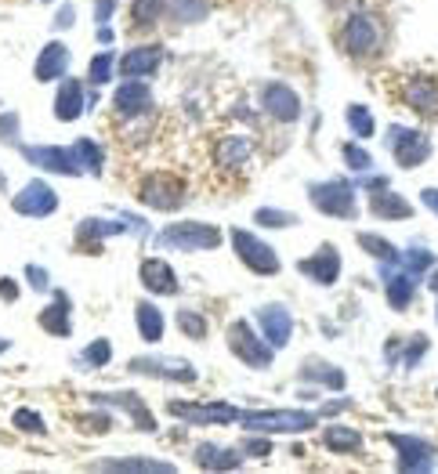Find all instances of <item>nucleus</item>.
I'll use <instances>...</instances> for the list:
<instances>
[{"label": "nucleus", "mask_w": 438, "mask_h": 474, "mask_svg": "<svg viewBox=\"0 0 438 474\" xmlns=\"http://www.w3.org/2000/svg\"><path fill=\"white\" fill-rule=\"evenodd\" d=\"M308 200L319 214L330 218H344L356 221L359 218V200H356V185H348L344 177H330V181H312L308 185Z\"/></svg>", "instance_id": "f257e3e1"}, {"label": "nucleus", "mask_w": 438, "mask_h": 474, "mask_svg": "<svg viewBox=\"0 0 438 474\" xmlns=\"http://www.w3.org/2000/svg\"><path fill=\"white\" fill-rule=\"evenodd\" d=\"M239 424L257 435H297L312 431L319 424V413H301V409H239Z\"/></svg>", "instance_id": "f03ea898"}, {"label": "nucleus", "mask_w": 438, "mask_h": 474, "mask_svg": "<svg viewBox=\"0 0 438 474\" xmlns=\"http://www.w3.org/2000/svg\"><path fill=\"white\" fill-rule=\"evenodd\" d=\"M189 200V188L178 174H167V170H156V174H145L138 181V203L149 207V211H178L182 203Z\"/></svg>", "instance_id": "7ed1b4c3"}, {"label": "nucleus", "mask_w": 438, "mask_h": 474, "mask_svg": "<svg viewBox=\"0 0 438 474\" xmlns=\"http://www.w3.org/2000/svg\"><path fill=\"white\" fill-rule=\"evenodd\" d=\"M225 340H228V351H232L243 366H250V369H269V366H272V358H276V348H272L265 337H257V333H253V326H250L246 319L228 323Z\"/></svg>", "instance_id": "20e7f679"}, {"label": "nucleus", "mask_w": 438, "mask_h": 474, "mask_svg": "<svg viewBox=\"0 0 438 474\" xmlns=\"http://www.w3.org/2000/svg\"><path fill=\"white\" fill-rule=\"evenodd\" d=\"M381 44H384V30H381V19L366 15V12H356L348 15V22L340 26V47L356 58H374L381 55Z\"/></svg>", "instance_id": "39448f33"}, {"label": "nucleus", "mask_w": 438, "mask_h": 474, "mask_svg": "<svg viewBox=\"0 0 438 474\" xmlns=\"http://www.w3.org/2000/svg\"><path fill=\"white\" fill-rule=\"evenodd\" d=\"M221 243V232L214 225L203 221H174L156 236V246H174L185 254H200V250H214Z\"/></svg>", "instance_id": "423d86ee"}, {"label": "nucleus", "mask_w": 438, "mask_h": 474, "mask_svg": "<svg viewBox=\"0 0 438 474\" xmlns=\"http://www.w3.org/2000/svg\"><path fill=\"white\" fill-rule=\"evenodd\" d=\"M228 239H232V246H236V257L253 271V275H276L283 264H279V257H276V250L261 239V236H253V232H246V228H232L228 232Z\"/></svg>", "instance_id": "0eeeda50"}, {"label": "nucleus", "mask_w": 438, "mask_h": 474, "mask_svg": "<svg viewBox=\"0 0 438 474\" xmlns=\"http://www.w3.org/2000/svg\"><path fill=\"white\" fill-rule=\"evenodd\" d=\"M388 149H391V159L406 170L420 167L431 159V138L417 127H402V124H391L388 127Z\"/></svg>", "instance_id": "6e6552de"}, {"label": "nucleus", "mask_w": 438, "mask_h": 474, "mask_svg": "<svg viewBox=\"0 0 438 474\" xmlns=\"http://www.w3.org/2000/svg\"><path fill=\"white\" fill-rule=\"evenodd\" d=\"M131 373H145V376H159L170 384H196V366L185 358H170V355H138L127 362Z\"/></svg>", "instance_id": "1a4fd4ad"}, {"label": "nucleus", "mask_w": 438, "mask_h": 474, "mask_svg": "<svg viewBox=\"0 0 438 474\" xmlns=\"http://www.w3.org/2000/svg\"><path fill=\"white\" fill-rule=\"evenodd\" d=\"M12 211L22 218H51L58 211V193L44 177H33L12 196Z\"/></svg>", "instance_id": "9d476101"}, {"label": "nucleus", "mask_w": 438, "mask_h": 474, "mask_svg": "<svg viewBox=\"0 0 438 474\" xmlns=\"http://www.w3.org/2000/svg\"><path fill=\"white\" fill-rule=\"evenodd\" d=\"M399 99L409 113H420V116H438V76H406L402 87H399Z\"/></svg>", "instance_id": "9b49d317"}, {"label": "nucleus", "mask_w": 438, "mask_h": 474, "mask_svg": "<svg viewBox=\"0 0 438 474\" xmlns=\"http://www.w3.org/2000/svg\"><path fill=\"white\" fill-rule=\"evenodd\" d=\"M261 109L279 124H294V120H301V94L290 83L272 80V83L261 87Z\"/></svg>", "instance_id": "f8f14e48"}, {"label": "nucleus", "mask_w": 438, "mask_h": 474, "mask_svg": "<svg viewBox=\"0 0 438 474\" xmlns=\"http://www.w3.org/2000/svg\"><path fill=\"white\" fill-rule=\"evenodd\" d=\"M19 149H22L26 163H33V167H40V170H51V174H62V177L83 174L69 145H19Z\"/></svg>", "instance_id": "ddd939ff"}, {"label": "nucleus", "mask_w": 438, "mask_h": 474, "mask_svg": "<svg viewBox=\"0 0 438 474\" xmlns=\"http://www.w3.org/2000/svg\"><path fill=\"white\" fill-rule=\"evenodd\" d=\"M127 228H134V232H142V236H145V221H138V218H124V221L83 218V221L76 225V246L95 250V246H102L109 236H120V232H127Z\"/></svg>", "instance_id": "4468645a"}, {"label": "nucleus", "mask_w": 438, "mask_h": 474, "mask_svg": "<svg viewBox=\"0 0 438 474\" xmlns=\"http://www.w3.org/2000/svg\"><path fill=\"white\" fill-rule=\"evenodd\" d=\"M388 445L399 452V470H431L434 467V445L417 435H384Z\"/></svg>", "instance_id": "2eb2a0df"}, {"label": "nucleus", "mask_w": 438, "mask_h": 474, "mask_svg": "<svg viewBox=\"0 0 438 474\" xmlns=\"http://www.w3.org/2000/svg\"><path fill=\"white\" fill-rule=\"evenodd\" d=\"M167 413L182 417L189 424H200V427L203 424H236L239 420V409L228 406V402H203V406H196V402H170Z\"/></svg>", "instance_id": "dca6fc26"}, {"label": "nucleus", "mask_w": 438, "mask_h": 474, "mask_svg": "<svg viewBox=\"0 0 438 474\" xmlns=\"http://www.w3.org/2000/svg\"><path fill=\"white\" fill-rule=\"evenodd\" d=\"M152 109V87L145 80H124L113 94V113L124 120H138Z\"/></svg>", "instance_id": "f3484780"}, {"label": "nucleus", "mask_w": 438, "mask_h": 474, "mask_svg": "<svg viewBox=\"0 0 438 474\" xmlns=\"http://www.w3.org/2000/svg\"><path fill=\"white\" fill-rule=\"evenodd\" d=\"M257 323H261V337H265L276 351L290 344L294 337V315L287 305H265V308H257Z\"/></svg>", "instance_id": "a211bd4d"}, {"label": "nucleus", "mask_w": 438, "mask_h": 474, "mask_svg": "<svg viewBox=\"0 0 438 474\" xmlns=\"http://www.w3.org/2000/svg\"><path fill=\"white\" fill-rule=\"evenodd\" d=\"M297 271L308 275L312 282H319V287H333L337 275H340V250L333 243H326V246L315 250V257L297 261Z\"/></svg>", "instance_id": "6ab92c4d"}, {"label": "nucleus", "mask_w": 438, "mask_h": 474, "mask_svg": "<svg viewBox=\"0 0 438 474\" xmlns=\"http://www.w3.org/2000/svg\"><path fill=\"white\" fill-rule=\"evenodd\" d=\"M159 65H163V47L159 44H142V47H131L124 58H116V69H120L124 80H145Z\"/></svg>", "instance_id": "aec40b11"}, {"label": "nucleus", "mask_w": 438, "mask_h": 474, "mask_svg": "<svg viewBox=\"0 0 438 474\" xmlns=\"http://www.w3.org/2000/svg\"><path fill=\"white\" fill-rule=\"evenodd\" d=\"M138 279H142V287L156 297H174L178 294V275H174V268L163 261V257H145L138 264Z\"/></svg>", "instance_id": "412c9836"}, {"label": "nucleus", "mask_w": 438, "mask_h": 474, "mask_svg": "<svg viewBox=\"0 0 438 474\" xmlns=\"http://www.w3.org/2000/svg\"><path fill=\"white\" fill-rule=\"evenodd\" d=\"M65 69H69V47H65L62 40L44 44V47H40V55H37V62H33V76H37V83L62 80V76H65Z\"/></svg>", "instance_id": "4be33fe9"}, {"label": "nucleus", "mask_w": 438, "mask_h": 474, "mask_svg": "<svg viewBox=\"0 0 438 474\" xmlns=\"http://www.w3.org/2000/svg\"><path fill=\"white\" fill-rule=\"evenodd\" d=\"M87 109V102H83V83L80 80H65L62 76V83H58V94H55V120L58 124H73V120H80V113Z\"/></svg>", "instance_id": "5701e85b"}, {"label": "nucleus", "mask_w": 438, "mask_h": 474, "mask_svg": "<svg viewBox=\"0 0 438 474\" xmlns=\"http://www.w3.org/2000/svg\"><path fill=\"white\" fill-rule=\"evenodd\" d=\"M69 312H73L69 294H65V290H55V301L40 312L37 323H40V330L51 333V337H69V333H73V315H69Z\"/></svg>", "instance_id": "b1692460"}, {"label": "nucleus", "mask_w": 438, "mask_h": 474, "mask_svg": "<svg viewBox=\"0 0 438 474\" xmlns=\"http://www.w3.org/2000/svg\"><path fill=\"white\" fill-rule=\"evenodd\" d=\"M370 214L377 221H406L413 218V203L391 193V188H381V193H370Z\"/></svg>", "instance_id": "393cba45"}, {"label": "nucleus", "mask_w": 438, "mask_h": 474, "mask_svg": "<svg viewBox=\"0 0 438 474\" xmlns=\"http://www.w3.org/2000/svg\"><path fill=\"white\" fill-rule=\"evenodd\" d=\"M91 399H95V406H120V409H127V413L134 417L138 431H156V420H152L149 406L142 402V395H134V392H120V395H91Z\"/></svg>", "instance_id": "a878e982"}, {"label": "nucleus", "mask_w": 438, "mask_h": 474, "mask_svg": "<svg viewBox=\"0 0 438 474\" xmlns=\"http://www.w3.org/2000/svg\"><path fill=\"white\" fill-rule=\"evenodd\" d=\"M250 152H253V142L246 134H225L214 145V163L225 167V170H236V167H243L250 159Z\"/></svg>", "instance_id": "bb28decb"}, {"label": "nucleus", "mask_w": 438, "mask_h": 474, "mask_svg": "<svg viewBox=\"0 0 438 474\" xmlns=\"http://www.w3.org/2000/svg\"><path fill=\"white\" fill-rule=\"evenodd\" d=\"M196 463L207 467V470H236L243 463V452L239 449H225V445H214V442H200L196 445Z\"/></svg>", "instance_id": "cd10ccee"}, {"label": "nucleus", "mask_w": 438, "mask_h": 474, "mask_svg": "<svg viewBox=\"0 0 438 474\" xmlns=\"http://www.w3.org/2000/svg\"><path fill=\"white\" fill-rule=\"evenodd\" d=\"M134 323H138V337H142L145 344H159V340H163L167 323H163V312H159L152 301H138V305H134Z\"/></svg>", "instance_id": "c85d7f7f"}, {"label": "nucleus", "mask_w": 438, "mask_h": 474, "mask_svg": "<svg viewBox=\"0 0 438 474\" xmlns=\"http://www.w3.org/2000/svg\"><path fill=\"white\" fill-rule=\"evenodd\" d=\"M417 282H420V279H413L409 271H399V275L384 279V294H388V305H391L395 312H406V308H409V301L417 297Z\"/></svg>", "instance_id": "c756f323"}, {"label": "nucleus", "mask_w": 438, "mask_h": 474, "mask_svg": "<svg viewBox=\"0 0 438 474\" xmlns=\"http://www.w3.org/2000/svg\"><path fill=\"white\" fill-rule=\"evenodd\" d=\"M322 445L330 452H359L363 449V435L356 427H344V424H330L322 427Z\"/></svg>", "instance_id": "7c9ffc66"}, {"label": "nucleus", "mask_w": 438, "mask_h": 474, "mask_svg": "<svg viewBox=\"0 0 438 474\" xmlns=\"http://www.w3.org/2000/svg\"><path fill=\"white\" fill-rule=\"evenodd\" d=\"M69 149H73L80 170H87V174H102V167H106V152H102V145H99L95 138H76Z\"/></svg>", "instance_id": "2f4dec72"}, {"label": "nucleus", "mask_w": 438, "mask_h": 474, "mask_svg": "<svg viewBox=\"0 0 438 474\" xmlns=\"http://www.w3.org/2000/svg\"><path fill=\"white\" fill-rule=\"evenodd\" d=\"M301 376H308V381H315V384H322V388H333V392H340V388L348 384V376H344L337 366L319 362V358H308L305 369H301Z\"/></svg>", "instance_id": "473e14b6"}, {"label": "nucleus", "mask_w": 438, "mask_h": 474, "mask_svg": "<svg viewBox=\"0 0 438 474\" xmlns=\"http://www.w3.org/2000/svg\"><path fill=\"white\" fill-rule=\"evenodd\" d=\"M167 15L174 22H203L210 15V0H167Z\"/></svg>", "instance_id": "72a5a7b5"}, {"label": "nucleus", "mask_w": 438, "mask_h": 474, "mask_svg": "<svg viewBox=\"0 0 438 474\" xmlns=\"http://www.w3.org/2000/svg\"><path fill=\"white\" fill-rule=\"evenodd\" d=\"M163 15H167V0H131V22L138 30L156 26Z\"/></svg>", "instance_id": "f704fd0d"}, {"label": "nucleus", "mask_w": 438, "mask_h": 474, "mask_svg": "<svg viewBox=\"0 0 438 474\" xmlns=\"http://www.w3.org/2000/svg\"><path fill=\"white\" fill-rule=\"evenodd\" d=\"M102 470H163V474H170L174 470V463H167V460H142V456H134V460H102L99 463Z\"/></svg>", "instance_id": "c9c22d12"}, {"label": "nucleus", "mask_w": 438, "mask_h": 474, "mask_svg": "<svg viewBox=\"0 0 438 474\" xmlns=\"http://www.w3.org/2000/svg\"><path fill=\"white\" fill-rule=\"evenodd\" d=\"M174 323H178V330H182L185 337H193V340H207V333H210L203 312H196V308H182L178 315H174Z\"/></svg>", "instance_id": "e433bc0d"}, {"label": "nucleus", "mask_w": 438, "mask_h": 474, "mask_svg": "<svg viewBox=\"0 0 438 474\" xmlns=\"http://www.w3.org/2000/svg\"><path fill=\"white\" fill-rule=\"evenodd\" d=\"M348 127H352V134L363 142V138H374V131H377V120H374V113L366 109V106H348Z\"/></svg>", "instance_id": "4c0bfd02"}, {"label": "nucleus", "mask_w": 438, "mask_h": 474, "mask_svg": "<svg viewBox=\"0 0 438 474\" xmlns=\"http://www.w3.org/2000/svg\"><path fill=\"white\" fill-rule=\"evenodd\" d=\"M113 69H116V55L113 51H99L91 58V65H87V80H91V87H102L113 80Z\"/></svg>", "instance_id": "58836bf2"}, {"label": "nucleus", "mask_w": 438, "mask_h": 474, "mask_svg": "<svg viewBox=\"0 0 438 474\" xmlns=\"http://www.w3.org/2000/svg\"><path fill=\"white\" fill-rule=\"evenodd\" d=\"M356 243H359L370 257H377V261H399V250H395L388 239L374 236V232H359V236H356Z\"/></svg>", "instance_id": "ea45409f"}, {"label": "nucleus", "mask_w": 438, "mask_h": 474, "mask_svg": "<svg viewBox=\"0 0 438 474\" xmlns=\"http://www.w3.org/2000/svg\"><path fill=\"white\" fill-rule=\"evenodd\" d=\"M253 225H261V228H294L297 214L276 211V207H261V211H253Z\"/></svg>", "instance_id": "a19ab883"}, {"label": "nucleus", "mask_w": 438, "mask_h": 474, "mask_svg": "<svg viewBox=\"0 0 438 474\" xmlns=\"http://www.w3.org/2000/svg\"><path fill=\"white\" fill-rule=\"evenodd\" d=\"M340 156H344L348 170H356V174H366V170H374V156H370L363 145H356V142L340 145Z\"/></svg>", "instance_id": "79ce46f5"}, {"label": "nucleus", "mask_w": 438, "mask_h": 474, "mask_svg": "<svg viewBox=\"0 0 438 474\" xmlns=\"http://www.w3.org/2000/svg\"><path fill=\"white\" fill-rule=\"evenodd\" d=\"M12 427H19L22 435H44V431H47L44 417H40L37 409H30V406H22V409L12 413Z\"/></svg>", "instance_id": "37998d69"}, {"label": "nucleus", "mask_w": 438, "mask_h": 474, "mask_svg": "<svg viewBox=\"0 0 438 474\" xmlns=\"http://www.w3.org/2000/svg\"><path fill=\"white\" fill-rule=\"evenodd\" d=\"M109 358H113V344H109L106 337L91 340V344L83 348V355H80V362H87L91 369H102V366H109Z\"/></svg>", "instance_id": "c03bdc74"}, {"label": "nucleus", "mask_w": 438, "mask_h": 474, "mask_svg": "<svg viewBox=\"0 0 438 474\" xmlns=\"http://www.w3.org/2000/svg\"><path fill=\"white\" fill-rule=\"evenodd\" d=\"M73 424L80 431H87V435H106V431H113V417L109 413H80V417H73Z\"/></svg>", "instance_id": "a18cd8bd"}, {"label": "nucleus", "mask_w": 438, "mask_h": 474, "mask_svg": "<svg viewBox=\"0 0 438 474\" xmlns=\"http://www.w3.org/2000/svg\"><path fill=\"white\" fill-rule=\"evenodd\" d=\"M19 131H22V116L12 113H0V145H19Z\"/></svg>", "instance_id": "49530a36"}, {"label": "nucleus", "mask_w": 438, "mask_h": 474, "mask_svg": "<svg viewBox=\"0 0 438 474\" xmlns=\"http://www.w3.org/2000/svg\"><path fill=\"white\" fill-rule=\"evenodd\" d=\"M427 348H431V344H427V337H424V333H417V337H409V344H406V358H402V366H406V369H413V362H420V358L427 355Z\"/></svg>", "instance_id": "de8ad7c7"}, {"label": "nucleus", "mask_w": 438, "mask_h": 474, "mask_svg": "<svg viewBox=\"0 0 438 474\" xmlns=\"http://www.w3.org/2000/svg\"><path fill=\"white\" fill-rule=\"evenodd\" d=\"M402 264H406V271H417V275H420L424 268H431V264H434V257H431V254H427L424 246H420V250L413 246V250H409V254L402 257Z\"/></svg>", "instance_id": "09e8293b"}, {"label": "nucleus", "mask_w": 438, "mask_h": 474, "mask_svg": "<svg viewBox=\"0 0 438 474\" xmlns=\"http://www.w3.org/2000/svg\"><path fill=\"white\" fill-rule=\"evenodd\" d=\"M239 452L243 456H272V442L269 438H243V445H239Z\"/></svg>", "instance_id": "8fccbe9b"}, {"label": "nucleus", "mask_w": 438, "mask_h": 474, "mask_svg": "<svg viewBox=\"0 0 438 474\" xmlns=\"http://www.w3.org/2000/svg\"><path fill=\"white\" fill-rule=\"evenodd\" d=\"M26 279H30L33 290H51V275H47V268H40V264H26Z\"/></svg>", "instance_id": "3c124183"}, {"label": "nucleus", "mask_w": 438, "mask_h": 474, "mask_svg": "<svg viewBox=\"0 0 438 474\" xmlns=\"http://www.w3.org/2000/svg\"><path fill=\"white\" fill-rule=\"evenodd\" d=\"M19 279H12V275H4V279H0V301H4V305H15L19 301Z\"/></svg>", "instance_id": "603ef678"}, {"label": "nucleus", "mask_w": 438, "mask_h": 474, "mask_svg": "<svg viewBox=\"0 0 438 474\" xmlns=\"http://www.w3.org/2000/svg\"><path fill=\"white\" fill-rule=\"evenodd\" d=\"M113 12H116V0H95V22L99 26H109Z\"/></svg>", "instance_id": "864d4df0"}, {"label": "nucleus", "mask_w": 438, "mask_h": 474, "mask_svg": "<svg viewBox=\"0 0 438 474\" xmlns=\"http://www.w3.org/2000/svg\"><path fill=\"white\" fill-rule=\"evenodd\" d=\"M73 22H76V8L73 4H65V8H58V15H55V30H73Z\"/></svg>", "instance_id": "5fc2aeb1"}, {"label": "nucleus", "mask_w": 438, "mask_h": 474, "mask_svg": "<svg viewBox=\"0 0 438 474\" xmlns=\"http://www.w3.org/2000/svg\"><path fill=\"white\" fill-rule=\"evenodd\" d=\"M420 203L438 218V188H424V193H420Z\"/></svg>", "instance_id": "6e6d98bb"}, {"label": "nucleus", "mask_w": 438, "mask_h": 474, "mask_svg": "<svg viewBox=\"0 0 438 474\" xmlns=\"http://www.w3.org/2000/svg\"><path fill=\"white\" fill-rule=\"evenodd\" d=\"M427 287H431V290H434V294H438V268H434V271H431V282H427Z\"/></svg>", "instance_id": "4d7b16f0"}, {"label": "nucleus", "mask_w": 438, "mask_h": 474, "mask_svg": "<svg viewBox=\"0 0 438 474\" xmlns=\"http://www.w3.org/2000/svg\"><path fill=\"white\" fill-rule=\"evenodd\" d=\"M8 348H12V340H8V337H0V355H4Z\"/></svg>", "instance_id": "13d9d810"}, {"label": "nucleus", "mask_w": 438, "mask_h": 474, "mask_svg": "<svg viewBox=\"0 0 438 474\" xmlns=\"http://www.w3.org/2000/svg\"><path fill=\"white\" fill-rule=\"evenodd\" d=\"M0 188H8V177L4 174H0Z\"/></svg>", "instance_id": "bf43d9fd"}, {"label": "nucleus", "mask_w": 438, "mask_h": 474, "mask_svg": "<svg viewBox=\"0 0 438 474\" xmlns=\"http://www.w3.org/2000/svg\"><path fill=\"white\" fill-rule=\"evenodd\" d=\"M434 319H438V312H434Z\"/></svg>", "instance_id": "052dcab7"}, {"label": "nucleus", "mask_w": 438, "mask_h": 474, "mask_svg": "<svg viewBox=\"0 0 438 474\" xmlns=\"http://www.w3.org/2000/svg\"><path fill=\"white\" fill-rule=\"evenodd\" d=\"M47 4H51V0H47Z\"/></svg>", "instance_id": "680f3d73"}]
</instances>
